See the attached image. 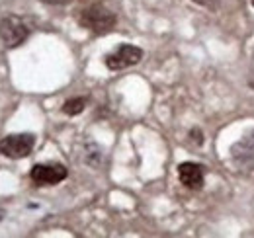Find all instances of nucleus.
I'll return each mask as SVG.
<instances>
[{"instance_id": "obj_1", "label": "nucleus", "mask_w": 254, "mask_h": 238, "mask_svg": "<svg viewBox=\"0 0 254 238\" xmlns=\"http://www.w3.org/2000/svg\"><path fill=\"white\" fill-rule=\"evenodd\" d=\"M78 22H80L82 28L94 31L98 35H104V33H108V31H112L116 28L118 18H116V14L110 12L108 8H104V6H100V4H94V6L84 8V10L78 14Z\"/></svg>"}, {"instance_id": "obj_2", "label": "nucleus", "mask_w": 254, "mask_h": 238, "mask_svg": "<svg viewBox=\"0 0 254 238\" xmlns=\"http://www.w3.org/2000/svg\"><path fill=\"white\" fill-rule=\"evenodd\" d=\"M30 35V28L28 24L20 18V16H14V14H8L0 20V39L6 47H18L22 45Z\"/></svg>"}, {"instance_id": "obj_3", "label": "nucleus", "mask_w": 254, "mask_h": 238, "mask_svg": "<svg viewBox=\"0 0 254 238\" xmlns=\"http://www.w3.org/2000/svg\"><path fill=\"white\" fill-rule=\"evenodd\" d=\"M35 147V137L32 133H18V135H8L0 141V154L6 158H26L32 154Z\"/></svg>"}, {"instance_id": "obj_4", "label": "nucleus", "mask_w": 254, "mask_h": 238, "mask_svg": "<svg viewBox=\"0 0 254 238\" xmlns=\"http://www.w3.org/2000/svg\"><path fill=\"white\" fill-rule=\"evenodd\" d=\"M141 59H143V49L141 47L124 43L116 51H112L110 55H106L104 62H106V66L110 70H124L127 66H133V64L141 62Z\"/></svg>"}, {"instance_id": "obj_5", "label": "nucleus", "mask_w": 254, "mask_h": 238, "mask_svg": "<svg viewBox=\"0 0 254 238\" xmlns=\"http://www.w3.org/2000/svg\"><path fill=\"white\" fill-rule=\"evenodd\" d=\"M66 168L63 164H35L30 172L37 185H55L66 178Z\"/></svg>"}, {"instance_id": "obj_6", "label": "nucleus", "mask_w": 254, "mask_h": 238, "mask_svg": "<svg viewBox=\"0 0 254 238\" xmlns=\"http://www.w3.org/2000/svg\"><path fill=\"white\" fill-rule=\"evenodd\" d=\"M178 178L188 189H201L203 187V170L199 164L193 162H182L178 166Z\"/></svg>"}, {"instance_id": "obj_7", "label": "nucleus", "mask_w": 254, "mask_h": 238, "mask_svg": "<svg viewBox=\"0 0 254 238\" xmlns=\"http://www.w3.org/2000/svg\"><path fill=\"white\" fill-rule=\"evenodd\" d=\"M233 158L237 160V164L254 168V131L249 133L247 137H243L235 147H233Z\"/></svg>"}, {"instance_id": "obj_8", "label": "nucleus", "mask_w": 254, "mask_h": 238, "mask_svg": "<svg viewBox=\"0 0 254 238\" xmlns=\"http://www.w3.org/2000/svg\"><path fill=\"white\" fill-rule=\"evenodd\" d=\"M84 108H86V98H82V96L70 98L63 104V112L66 116H78L84 112Z\"/></svg>"}, {"instance_id": "obj_9", "label": "nucleus", "mask_w": 254, "mask_h": 238, "mask_svg": "<svg viewBox=\"0 0 254 238\" xmlns=\"http://www.w3.org/2000/svg\"><path fill=\"white\" fill-rule=\"evenodd\" d=\"M190 135H191V141L195 145H203V133H201V129H191Z\"/></svg>"}, {"instance_id": "obj_10", "label": "nucleus", "mask_w": 254, "mask_h": 238, "mask_svg": "<svg viewBox=\"0 0 254 238\" xmlns=\"http://www.w3.org/2000/svg\"><path fill=\"white\" fill-rule=\"evenodd\" d=\"M195 2L197 6H205V8H215L217 6V0H191Z\"/></svg>"}, {"instance_id": "obj_11", "label": "nucleus", "mask_w": 254, "mask_h": 238, "mask_svg": "<svg viewBox=\"0 0 254 238\" xmlns=\"http://www.w3.org/2000/svg\"><path fill=\"white\" fill-rule=\"evenodd\" d=\"M2 215H4V213H2V211H0V221H2Z\"/></svg>"}, {"instance_id": "obj_12", "label": "nucleus", "mask_w": 254, "mask_h": 238, "mask_svg": "<svg viewBox=\"0 0 254 238\" xmlns=\"http://www.w3.org/2000/svg\"><path fill=\"white\" fill-rule=\"evenodd\" d=\"M253 6H254V0H253Z\"/></svg>"}]
</instances>
